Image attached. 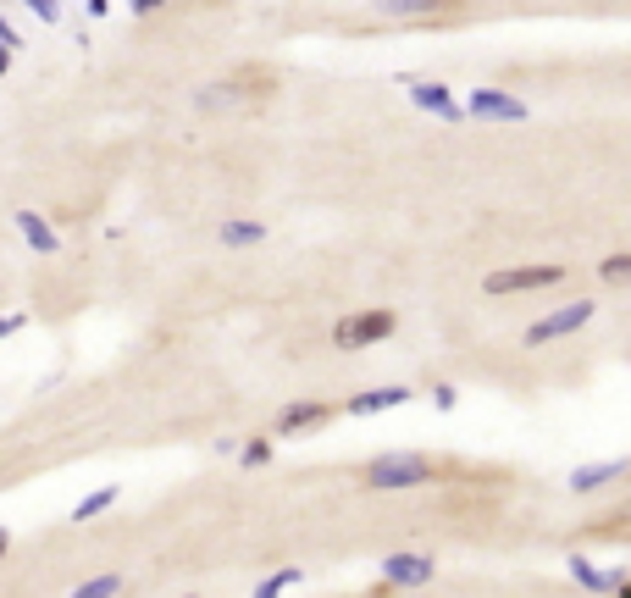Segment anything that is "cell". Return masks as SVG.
<instances>
[{
	"mask_svg": "<svg viewBox=\"0 0 631 598\" xmlns=\"http://www.w3.org/2000/svg\"><path fill=\"white\" fill-rule=\"evenodd\" d=\"M454 460H438L427 449H388V455H371L360 466V488L371 493H410V488H432V482H449Z\"/></svg>",
	"mask_w": 631,
	"mask_h": 598,
	"instance_id": "1",
	"label": "cell"
},
{
	"mask_svg": "<svg viewBox=\"0 0 631 598\" xmlns=\"http://www.w3.org/2000/svg\"><path fill=\"white\" fill-rule=\"evenodd\" d=\"M565 283L560 261H526V266H499V272L482 277V294L488 299H515V294H548V288Z\"/></svg>",
	"mask_w": 631,
	"mask_h": 598,
	"instance_id": "2",
	"label": "cell"
},
{
	"mask_svg": "<svg viewBox=\"0 0 631 598\" xmlns=\"http://www.w3.org/2000/svg\"><path fill=\"white\" fill-rule=\"evenodd\" d=\"M393 327H399V316L388 311V305H366V311H349L333 322V349H371V344H388Z\"/></svg>",
	"mask_w": 631,
	"mask_h": 598,
	"instance_id": "3",
	"label": "cell"
},
{
	"mask_svg": "<svg viewBox=\"0 0 631 598\" xmlns=\"http://www.w3.org/2000/svg\"><path fill=\"white\" fill-rule=\"evenodd\" d=\"M598 316V299H565V305H554L548 316H537L532 327H526V349H543V344H560V338L582 333L587 322Z\"/></svg>",
	"mask_w": 631,
	"mask_h": 598,
	"instance_id": "4",
	"label": "cell"
},
{
	"mask_svg": "<svg viewBox=\"0 0 631 598\" xmlns=\"http://www.w3.org/2000/svg\"><path fill=\"white\" fill-rule=\"evenodd\" d=\"M405 84V95H410V106L416 111H427V117H438V122H465V106L454 100V89L443 84V78H399Z\"/></svg>",
	"mask_w": 631,
	"mask_h": 598,
	"instance_id": "5",
	"label": "cell"
},
{
	"mask_svg": "<svg viewBox=\"0 0 631 598\" xmlns=\"http://www.w3.org/2000/svg\"><path fill=\"white\" fill-rule=\"evenodd\" d=\"M333 416H338L333 399H294V405L277 410L272 432H277V438H305V432H322Z\"/></svg>",
	"mask_w": 631,
	"mask_h": 598,
	"instance_id": "6",
	"label": "cell"
},
{
	"mask_svg": "<svg viewBox=\"0 0 631 598\" xmlns=\"http://www.w3.org/2000/svg\"><path fill=\"white\" fill-rule=\"evenodd\" d=\"M565 565H571V582L587 587V593H598V598L626 593V587H631V571H626V565H593L587 554H571Z\"/></svg>",
	"mask_w": 631,
	"mask_h": 598,
	"instance_id": "7",
	"label": "cell"
},
{
	"mask_svg": "<svg viewBox=\"0 0 631 598\" xmlns=\"http://www.w3.org/2000/svg\"><path fill=\"white\" fill-rule=\"evenodd\" d=\"M471 0H371L377 17H399V23H432V17H454Z\"/></svg>",
	"mask_w": 631,
	"mask_h": 598,
	"instance_id": "8",
	"label": "cell"
},
{
	"mask_svg": "<svg viewBox=\"0 0 631 598\" xmlns=\"http://www.w3.org/2000/svg\"><path fill=\"white\" fill-rule=\"evenodd\" d=\"M465 117H482V122H526L532 117V106L515 95H504V89H471V100H465Z\"/></svg>",
	"mask_w": 631,
	"mask_h": 598,
	"instance_id": "9",
	"label": "cell"
},
{
	"mask_svg": "<svg viewBox=\"0 0 631 598\" xmlns=\"http://www.w3.org/2000/svg\"><path fill=\"white\" fill-rule=\"evenodd\" d=\"M438 576V560L432 554H388L382 560V587H427Z\"/></svg>",
	"mask_w": 631,
	"mask_h": 598,
	"instance_id": "10",
	"label": "cell"
},
{
	"mask_svg": "<svg viewBox=\"0 0 631 598\" xmlns=\"http://www.w3.org/2000/svg\"><path fill=\"white\" fill-rule=\"evenodd\" d=\"M620 477H631V460H593V466H576L571 477H565V488L571 493H604V488H615Z\"/></svg>",
	"mask_w": 631,
	"mask_h": 598,
	"instance_id": "11",
	"label": "cell"
},
{
	"mask_svg": "<svg viewBox=\"0 0 631 598\" xmlns=\"http://www.w3.org/2000/svg\"><path fill=\"white\" fill-rule=\"evenodd\" d=\"M410 399H416V388L388 383V388H360L344 410H349V416H382V410H399V405H410Z\"/></svg>",
	"mask_w": 631,
	"mask_h": 598,
	"instance_id": "12",
	"label": "cell"
},
{
	"mask_svg": "<svg viewBox=\"0 0 631 598\" xmlns=\"http://www.w3.org/2000/svg\"><path fill=\"white\" fill-rule=\"evenodd\" d=\"M216 239H222L227 250H255V244H266V222H250V216H227L222 228H216Z\"/></svg>",
	"mask_w": 631,
	"mask_h": 598,
	"instance_id": "13",
	"label": "cell"
},
{
	"mask_svg": "<svg viewBox=\"0 0 631 598\" xmlns=\"http://www.w3.org/2000/svg\"><path fill=\"white\" fill-rule=\"evenodd\" d=\"M17 233H23V239L34 244L39 255H56V250H61V244H56V233H50V222H45L39 211H17Z\"/></svg>",
	"mask_w": 631,
	"mask_h": 598,
	"instance_id": "14",
	"label": "cell"
},
{
	"mask_svg": "<svg viewBox=\"0 0 631 598\" xmlns=\"http://www.w3.org/2000/svg\"><path fill=\"white\" fill-rule=\"evenodd\" d=\"M598 283L604 288H631V250H615L598 261Z\"/></svg>",
	"mask_w": 631,
	"mask_h": 598,
	"instance_id": "15",
	"label": "cell"
},
{
	"mask_svg": "<svg viewBox=\"0 0 631 598\" xmlns=\"http://www.w3.org/2000/svg\"><path fill=\"white\" fill-rule=\"evenodd\" d=\"M299 576H305V571H299V565H283V571H272V576H266L261 587H255V598H283L288 587L299 582Z\"/></svg>",
	"mask_w": 631,
	"mask_h": 598,
	"instance_id": "16",
	"label": "cell"
},
{
	"mask_svg": "<svg viewBox=\"0 0 631 598\" xmlns=\"http://www.w3.org/2000/svg\"><path fill=\"white\" fill-rule=\"evenodd\" d=\"M117 504V488H100V493H89V499H78V510H72V521H95L100 510H111Z\"/></svg>",
	"mask_w": 631,
	"mask_h": 598,
	"instance_id": "17",
	"label": "cell"
},
{
	"mask_svg": "<svg viewBox=\"0 0 631 598\" xmlns=\"http://www.w3.org/2000/svg\"><path fill=\"white\" fill-rule=\"evenodd\" d=\"M266 460H272V438H250V443L239 449V466H244V471H261Z\"/></svg>",
	"mask_w": 631,
	"mask_h": 598,
	"instance_id": "18",
	"label": "cell"
},
{
	"mask_svg": "<svg viewBox=\"0 0 631 598\" xmlns=\"http://www.w3.org/2000/svg\"><path fill=\"white\" fill-rule=\"evenodd\" d=\"M122 593V576H95V582H84L72 598H117Z\"/></svg>",
	"mask_w": 631,
	"mask_h": 598,
	"instance_id": "19",
	"label": "cell"
},
{
	"mask_svg": "<svg viewBox=\"0 0 631 598\" xmlns=\"http://www.w3.org/2000/svg\"><path fill=\"white\" fill-rule=\"evenodd\" d=\"M432 405H438V410H454V405H460L454 383H443V377H438V383H432Z\"/></svg>",
	"mask_w": 631,
	"mask_h": 598,
	"instance_id": "20",
	"label": "cell"
},
{
	"mask_svg": "<svg viewBox=\"0 0 631 598\" xmlns=\"http://www.w3.org/2000/svg\"><path fill=\"white\" fill-rule=\"evenodd\" d=\"M23 6H28V12H39V23H56V17H61L56 0H23Z\"/></svg>",
	"mask_w": 631,
	"mask_h": 598,
	"instance_id": "21",
	"label": "cell"
},
{
	"mask_svg": "<svg viewBox=\"0 0 631 598\" xmlns=\"http://www.w3.org/2000/svg\"><path fill=\"white\" fill-rule=\"evenodd\" d=\"M0 45H6V50H17V45H23V34H17V28L6 23V17H0Z\"/></svg>",
	"mask_w": 631,
	"mask_h": 598,
	"instance_id": "22",
	"label": "cell"
},
{
	"mask_svg": "<svg viewBox=\"0 0 631 598\" xmlns=\"http://www.w3.org/2000/svg\"><path fill=\"white\" fill-rule=\"evenodd\" d=\"M17 327H23V316H0V338H12Z\"/></svg>",
	"mask_w": 631,
	"mask_h": 598,
	"instance_id": "23",
	"label": "cell"
},
{
	"mask_svg": "<svg viewBox=\"0 0 631 598\" xmlns=\"http://www.w3.org/2000/svg\"><path fill=\"white\" fill-rule=\"evenodd\" d=\"M133 12H155V6H167V0H128Z\"/></svg>",
	"mask_w": 631,
	"mask_h": 598,
	"instance_id": "24",
	"label": "cell"
},
{
	"mask_svg": "<svg viewBox=\"0 0 631 598\" xmlns=\"http://www.w3.org/2000/svg\"><path fill=\"white\" fill-rule=\"evenodd\" d=\"M6 72H12V50L0 45V78H6Z\"/></svg>",
	"mask_w": 631,
	"mask_h": 598,
	"instance_id": "25",
	"label": "cell"
},
{
	"mask_svg": "<svg viewBox=\"0 0 631 598\" xmlns=\"http://www.w3.org/2000/svg\"><path fill=\"white\" fill-rule=\"evenodd\" d=\"M0 554H6V532H0Z\"/></svg>",
	"mask_w": 631,
	"mask_h": 598,
	"instance_id": "26",
	"label": "cell"
}]
</instances>
